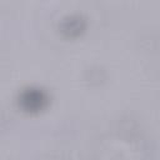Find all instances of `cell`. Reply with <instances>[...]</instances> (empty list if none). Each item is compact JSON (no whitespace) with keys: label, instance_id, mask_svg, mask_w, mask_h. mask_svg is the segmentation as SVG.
Returning a JSON list of instances; mask_svg holds the SVG:
<instances>
[{"label":"cell","instance_id":"cell-1","mask_svg":"<svg viewBox=\"0 0 160 160\" xmlns=\"http://www.w3.org/2000/svg\"><path fill=\"white\" fill-rule=\"evenodd\" d=\"M24 102L28 104L29 108H39L41 106V102L45 100L44 95L39 91H29L24 95Z\"/></svg>","mask_w":160,"mask_h":160}]
</instances>
